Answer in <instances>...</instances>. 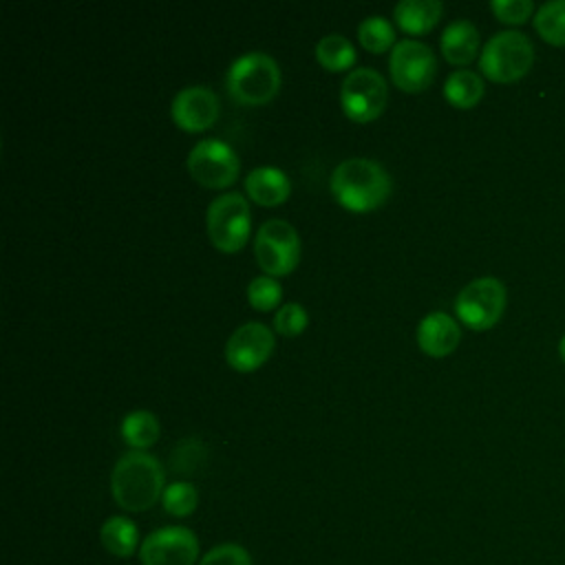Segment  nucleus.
<instances>
[{"label":"nucleus","instance_id":"nucleus-25","mask_svg":"<svg viewBox=\"0 0 565 565\" xmlns=\"http://www.w3.org/2000/svg\"><path fill=\"white\" fill-rule=\"evenodd\" d=\"M205 461V446L199 437L181 439L170 452V468L179 475H194Z\"/></svg>","mask_w":565,"mask_h":565},{"label":"nucleus","instance_id":"nucleus-19","mask_svg":"<svg viewBox=\"0 0 565 565\" xmlns=\"http://www.w3.org/2000/svg\"><path fill=\"white\" fill-rule=\"evenodd\" d=\"M483 79L470 68L452 71L444 82L446 99L457 108H472L483 97Z\"/></svg>","mask_w":565,"mask_h":565},{"label":"nucleus","instance_id":"nucleus-23","mask_svg":"<svg viewBox=\"0 0 565 565\" xmlns=\"http://www.w3.org/2000/svg\"><path fill=\"white\" fill-rule=\"evenodd\" d=\"M358 38L364 49L380 53V51L388 49V44H393L395 29L388 22V18L373 13V15L362 18V22L358 24Z\"/></svg>","mask_w":565,"mask_h":565},{"label":"nucleus","instance_id":"nucleus-11","mask_svg":"<svg viewBox=\"0 0 565 565\" xmlns=\"http://www.w3.org/2000/svg\"><path fill=\"white\" fill-rule=\"evenodd\" d=\"M238 154L223 139H201L188 152L190 174L207 188H225L238 174Z\"/></svg>","mask_w":565,"mask_h":565},{"label":"nucleus","instance_id":"nucleus-26","mask_svg":"<svg viewBox=\"0 0 565 565\" xmlns=\"http://www.w3.org/2000/svg\"><path fill=\"white\" fill-rule=\"evenodd\" d=\"M280 296H282L280 282L274 276H269V274L254 276L249 280V285H247V300L256 309H271V307H276Z\"/></svg>","mask_w":565,"mask_h":565},{"label":"nucleus","instance_id":"nucleus-3","mask_svg":"<svg viewBox=\"0 0 565 565\" xmlns=\"http://www.w3.org/2000/svg\"><path fill=\"white\" fill-rule=\"evenodd\" d=\"M227 93L241 104H265L280 86V68L265 51H247L238 55L225 75Z\"/></svg>","mask_w":565,"mask_h":565},{"label":"nucleus","instance_id":"nucleus-28","mask_svg":"<svg viewBox=\"0 0 565 565\" xmlns=\"http://www.w3.org/2000/svg\"><path fill=\"white\" fill-rule=\"evenodd\" d=\"M307 322H309V316L300 302H285L282 307H278L274 316V327L282 335L300 333L307 327Z\"/></svg>","mask_w":565,"mask_h":565},{"label":"nucleus","instance_id":"nucleus-30","mask_svg":"<svg viewBox=\"0 0 565 565\" xmlns=\"http://www.w3.org/2000/svg\"><path fill=\"white\" fill-rule=\"evenodd\" d=\"M558 355H561V360L565 362V335L558 340Z\"/></svg>","mask_w":565,"mask_h":565},{"label":"nucleus","instance_id":"nucleus-4","mask_svg":"<svg viewBox=\"0 0 565 565\" xmlns=\"http://www.w3.org/2000/svg\"><path fill=\"white\" fill-rule=\"evenodd\" d=\"M534 64V46L521 31L494 33L479 53V68L492 82H516Z\"/></svg>","mask_w":565,"mask_h":565},{"label":"nucleus","instance_id":"nucleus-14","mask_svg":"<svg viewBox=\"0 0 565 565\" xmlns=\"http://www.w3.org/2000/svg\"><path fill=\"white\" fill-rule=\"evenodd\" d=\"M417 344L424 353L441 358L452 353V349L459 344L461 331L457 320L446 311H428L417 322Z\"/></svg>","mask_w":565,"mask_h":565},{"label":"nucleus","instance_id":"nucleus-12","mask_svg":"<svg viewBox=\"0 0 565 565\" xmlns=\"http://www.w3.org/2000/svg\"><path fill=\"white\" fill-rule=\"evenodd\" d=\"M274 349V333L263 322L238 324L225 342V360L236 371H252L263 364Z\"/></svg>","mask_w":565,"mask_h":565},{"label":"nucleus","instance_id":"nucleus-9","mask_svg":"<svg viewBox=\"0 0 565 565\" xmlns=\"http://www.w3.org/2000/svg\"><path fill=\"white\" fill-rule=\"evenodd\" d=\"M141 565H199V539L185 525L152 530L139 547Z\"/></svg>","mask_w":565,"mask_h":565},{"label":"nucleus","instance_id":"nucleus-5","mask_svg":"<svg viewBox=\"0 0 565 565\" xmlns=\"http://www.w3.org/2000/svg\"><path fill=\"white\" fill-rule=\"evenodd\" d=\"M249 205L241 192H223L214 196L205 212L207 236L221 252H236L249 236Z\"/></svg>","mask_w":565,"mask_h":565},{"label":"nucleus","instance_id":"nucleus-29","mask_svg":"<svg viewBox=\"0 0 565 565\" xmlns=\"http://www.w3.org/2000/svg\"><path fill=\"white\" fill-rule=\"evenodd\" d=\"M490 9L497 20L505 24H523L532 13H536L532 0H492Z\"/></svg>","mask_w":565,"mask_h":565},{"label":"nucleus","instance_id":"nucleus-17","mask_svg":"<svg viewBox=\"0 0 565 565\" xmlns=\"http://www.w3.org/2000/svg\"><path fill=\"white\" fill-rule=\"evenodd\" d=\"M99 543L110 556H117V558H128L135 552H139V547H141L139 530H137L135 521L124 514L108 516L102 523Z\"/></svg>","mask_w":565,"mask_h":565},{"label":"nucleus","instance_id":"nucleus-18","mask_svg":"<svg viewBox=\"0 0 565 565\" xmlns=\"http://www.w3.org/2000/svg\"><path fill=\"white\" fill-rule=\"evenodd\" d=\"M444 4L439 0H399L393 9L395 22L408 33H424L437 24Z\"/></svg>","mask_w":565,"mask_h":565},{"label":"nucleus","instance_id":"nucleus-20","mask_svg":"<svg viewBox=\"0 0 565 565\" xmlns=\"http://www.w3.org/2000/svg\"><path fill=\"white\" fill-rule=\"evenodd\" d=\"M121 437L132 450H146L159 437V419L146 408H135L121 419Z\"/></svg>","mask_w":565,"mask_h":565},{"label":"nucleus","instance_id":"nucleus-13","mask_svg":"<svg viewBox=\"0 0 565 565\" xmlns=\"http://www.w3.org/2000/svg\"><path fill=\"white\" fill-rule=\"evenodd\" d=\"M218 95L203 84H190L179 88L170 104V115L174 124L183 130H203L212 126L218 117Z\"/></svg>","mask_w":565,"mask_h":565},{"label":"nucleus","instance_id":"nucleus-10","mask_svg":"<svg viewBox=\"0 0 565 565\" xmlns=\"http://www.w3.org/2000/svg\"><path fill=\"white\" fill-rule=\"evenodd\" d=\"M388 71L393 82L402 90L417 93L433 82L437 71V57L426 42L415 38H402L391 49Z\"/></svg>","mask_w":565,"mask_h":565},{"label":"nucleus","instance_id":"nucleus-27","mask_svg":"<svg viewBox=\"0 0 565 565\" xmlns=\"http://www.w3.org/2000/svg\"><path fill=\"white\" fill-rule=\"evenodd\" d=\"M199 565H254L249 552L238 543H221L207 550Z\"/></svg>","mask_w":565,"mask_h":565},{"label":"nucleus","instance_id":"nucleus-15","mask_svg":"<svg viewBox=\"0 0 565 565\" xmlns=\"http://www.w3.org/2000/svg\"><path fill=\"white\" fill-rule=\"evenodd\" d=\"M439 46L450 64H468L477 57L479 31L470 20L457 18L444 26Z\"/></svg>","mask_w":565,"mask_h":565},{"label":"nucleus","instance_id":"nucleus-8","mask_svg":"<svg viewBox=\"0 0 565 565\" xmlns=\"http://www.w3.org/2000/svg\"><path fill=\"white\" fill-rule=\"evenodd\" d=\"M386 97V79L371 66H358L349 71L340 84L342 108L353 121L375 119L384 110Z\"/></svg>","mask_w":565,"mask_h":565},{"label":"nucleus","instance_id":"nucleus-21","mask_svg":"<svg viewBox=\"0 0 565 565\" xmlns=\"http://www.w3.org/2000/svg\"><path fill=\"white\" fill-rule=\"evenodd\" d=\"M316 57L324 68L342 71L355 62V49L347 35L327 33L316 44Z\"/></svg>","mask_w":565,"mask_h":565},{"label":"nucleus","instance_id":"nucleus-1","mask_svg":"<svg viewBox=\"0 0 565 565\" xmlns=\"http://www.w3.org/2000/svg\"><path fill=\"white\" fill-rule=\"evenodd\" d=\"M166 490V472L161 461L148 450L124 452L110 472V492L126 512H143L152 508Z\"/></svg>","mask_w":565,"mask_h":565},{"label":"nucleus","instance_id":"nucleus-16","mask_svg":"<svg viewBox=\"0 0 565 565\" xmlns=\"http://www.w3.org/2000/svg\"><path fill=\"white\" fill-rule=\"evenodd\" d=\"M247 194L260 205H276L289 196V177L276 166H258L245 177Z\"/></svg>","mask_w":565,"mask_h":565},{"label":"nucleus","instance_id":"nucleus-22","mask_svg":"<svg viewBox=\"0 0 565 565\" xmlns=\"http://www.w3.org/2000/svg\"><path fill=\"white\" fill-rule=\"evenodd\" d=\"M534 31L554 46H565V0H550L532 18Z\"/></svg>","mask_w":565,"mask_h":565},{"label":"nucleus","instance_id":"nucleus-6","mask_svg":"<svg viewBox=\"0 0 565 565\" xmlns=\"http://www.w3.org/2000/svg\"><path fill=\"white\" fill-rule=\"evenodd\" d=\"M505 300L508 291L499 278L479 276L459 289L455 313L470 329H490L503 316Z\"/></svg>","mask_w":565,"mask_h":565},{"label":"nucleus","instance_id":"nucleus-2","mask_svg":"<svg viewBox=\"0 0 565 565\" xmlns=\"http://www.w3.org/2000/svg\"><path fill=\"white\" fill-rule=\"evenodd\" d=\"M335 201L353 212L377 207L391 192V177L384 166L371 157L342 159L329 179Z\"/></svg>","mask_w":565,"mask_h":565},{"label":"nucleus","instance_id":"nucleus-7","mask_svg":"<svg viewBox=\"0 0 565 565\" xmlns=\"http://www.w3.org/2000/svg\"><path fill=\"white\" fill-rule=\"evenodd\" d=\"M254 254L265 274L278 276L296 267L300 256V236L285 218H267L254 238Z\"/></svg>","mask_w":565,"mask_h":565},{"label":"nucleus","instance_id":"nucleus-24","mask_svg":"<svg viewBox=\"0 0 565 565\" xmlns=\"http://www.w3.org/2000/svg\"><path fill=\"white\" fill-rule=\"evenodd\" d=\"M199 492L190 481H172L161 494V505L172 516H188L196 510Z\"/></svg>","mask_w":565,"mask_h":565}]
</instances>
